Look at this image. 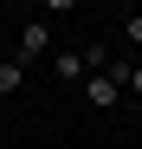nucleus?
<instances>
[{
    "label": "nucleus",
    "instance_id": "obj_3",
    "mask_svg": "<svg viewBox=\"0 0 142 149\" xmlns=\"http://www.w3.org/2000/svg\"><path fill=\"white\" fill-rule=\"evenodd\" d=\"M52 71H58V84H84V78H90V71H84V52H58Z\"/></svg>",
    "mask_w": 142,
    "mask_h": 149
},
{
    "label": "nucleus",
    "instance_id": "obj_7",
    "mask_svg": "<svg viewBox=\"0 0 142 149\" xmlns=\"http://www.w3.org/2000/svg\"><path fill=\"white\" fill-rule=\"evenodd\" d=\"M123 97H142V65H129V84H123Z\"/></svg>",
    "mask_w": 142,
    "mask_h": 149
},
{
    "label": "nucleus",
    "instance_id": "obj_5",
    "mask_svg": "<svg viewBox=\"0 0 142 149\" xmlns=\"http://www.w3.org/2000/svg\"><path fill=\"white\" fill-rule=\"evenodd\" d=\"M39 13H52V19H65V13H78V0H32Z\"/></svg>",
    "mask_w": 142,
    "mask_h": 149
},
{
    "label": "nucleus",
    "instance_id": "obj_4",
    "mask_svg": "<svg viewBox=\"0 0 142 149\" xmlns=\"http://www.w3.org/2000/svg\"><path fill=\"white\" fill-rule=\"evenodd\" d=\"M13 91H26V65H19V58H0V97H13Z\"/></svg>",
    "mask_w": 142,
    "mask_h": 149
},
{
    "label": "nucleus",
    "instance_id": "obj_6",
    "mask_svg": "<svg viewBox=\"0 0 142 149\" xmlns=\"http://www.w3.org/2000/svg\"><path fill=\"white\" fill-rule=\"evenodd\" d=\"M123 39H129V45H142V13H129V19H123Z\"/></svg>",
    "mask_w": 142,
    "mask_h": 149
},
{
    "label": "nucleus",
    "instance_id": "obj_2",
    "mask_svg": "<svg viewBox=\"0 0 142 149\" xmlns=\"http://www.w3.org/2000/svg\"><path fill=\"white\" fill-rule=\"evenodd\" d=\"M45 45H52V26H45V19H26V26H19V65H32V58H45Z\"/></svg>",
    "mask_w": 142,
    "mask_h": 149
},
{
    "label": "nucleus",
    "instance_id": "obj_1",
    "mask_svg": "<svg viewBox=\"0 0 142 149\" xmlns=\"http://www.w3.org/2000/svg\"><path fill=\"white\" fill-rule=\"evenodd\" d=\"M78 91H84V104H97V110H116V104H123V84H116V78H103V71H90Z\"/></svg>",
    "mask_w": 142,
    "mask_h": 149
}]
</instances>
